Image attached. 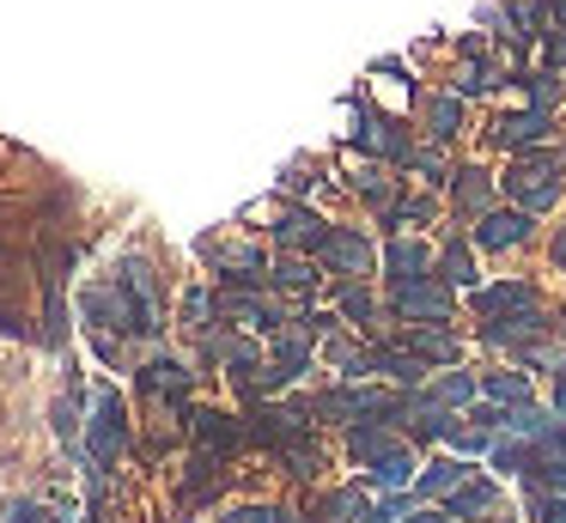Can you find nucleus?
Wrapping results in <instances>:
<instances>
[{"mask_svg":"<svg viewBox=\"0 0 566 523\" xmlns=\"http://www.w3.org/2000/svg\"><path fill=\"white\" fill-rule=\"evenodd\" d=\"M140 389H147L153 401H184L189 396V365L184 359H165V353H159V359L140 365Z\"/></svg>","mask_w":566,"mask_h":523,"instance_id":"nucleus-13","label":"nucleus"},{"mask_svg":"<svg viewBox=\"0 0 566 523\" xmlns=\"http://www.w3.org/2000/svg\"><path fill=\"white\" fill-rule=\"evenodd\" d=\"M311 262H317V255H293V250L274 255V262H269V286H281V292H311V286H317V268H311Z\"/></svg>","mask_w":566,"mask_h":523,"instance_id":"nucleus-23","label":"nucleus"},{"mask_svg":"<svg viewBox=\"0 0 566 523\" xmlns=\"http://www.w3.org/2000/svg\"><path fill=\"white\" fill-rule=\"evenodd\" d=\"M469 469L463 462H427V469L415 474V499H432V493H451V487H463Z\"/></svg>","mask_w":566,"mask_h":523,"instance_id":"nucleus-29","label":"nucleus"},{"mask_svg":"<svg viewBox=\"0 0 566 523\" xmlns=\"http://www.w3.org/2000/svg\"><path fill=\"white\" fill-rule=\"evenodd\" d=\"M371 372H384L390 384H402V389H427L432 384V365L420 359L408 341H390V347H371Z\"/></svg>","mask_w":566,"mask_h":523,"instance_id":"nucleus-10","label":"nucleus"},{"mask_svg":"<svg viewBox=\"0 0 566 523\" xmlns=\"http://www.w3.org/2000/svg\"><path fill=\"white\" fill-rule=\"evenodd\" d=\"M226 523H293V511H281V505H238Z\"/></svg>","mask_w":566,"mask_h":523,"instance_id":"nucleus-38","label":"nucleus"},{"mask_svg":"<svg viewBox=\"0 0 566 523\" xmlns=\"http://www.w3.org/2000/svg\"><path fill=\"white\" fill-rule=\"evenodd\" d=\"M560 335H566V316H560Z\"/></svg>","mask_w":566,"mask_h":523,"instance_id":"nucleus-49","label":"nucleus"},{"mask_svg":"<svg viewBox=\"0 0 566 523\" xmlns=\"http://www.w3.org/2000/svg\"><path fill=\"white\" fill-rule=\"evenodd\" d=\"M481 389H488L493 401H505V408L530 401V377L524 372H488V377H481Z\"/></svg>","mask_w":566,"mask_h":523,"instance_id":"nucleus-32","label":"nucleus"},{"mask_svg":"<svg viewBox=\"0 0 566 523\" xmlns=\"http://www.w3.org/2000/svg\"><path fill=\"white\" fill-rule=\"evenodd\" d=\"M274 243H281V250H317L323 243V219L311 213V207H286L281 219H274Z\"/></svg>","mask_w":566,"mask_h":523,"instance_id":"nucleus-16","label":"nucleus"},{"mask_svg":"<svg viewBox=\"0 0 566 523\" xmlns=\"http://www.w3.org/2000/svg\"><path fill=\"white\" fill-rule=\"evenodd\" d=\"M493 195H500V189H493V177H488V170H481V165H463V170H451V207H457V213H488V207H493Z\"/></svg>","mask_w":566,"mask_h":523,"instance_id":"nucleus-14","label":"nucleus"},{"mask_svg":"<svg viewBox=\"0 0 566 523\" xmlns=\"http://www.w3.org/2000/svg\"><path fill=\"white\" fill-rule=\"evenodd\" d=\"M554 268H566V226H560V238H554Z\"/></svg>","mask_w":566,"mask_h":523,"instance_id":"nucleus-45","label":"nucleus"},{"mask_svg":"<svg viewBox=\"0 0 566 523\" xmlns=\"http://www.w3.org/2000/svg\"><path fill=\"white\" fill-rule=\"evenodd\" d=\"M536 450H542V457H566V420H554V432L542 438Z\"/></svg>","mask_w":566,"mask_h":523,"instance_id":"nucleus-43","label":"nucleus"},{"mask_svg":"<svg viewBox=\"0 0 566 523\" xmlns=\"http://www.w3.org/2000/svg\"><path fill=\"white\" fill-rule=\"evenodd\" d=\"M408 487H415V450L408 444H396L390 457L371 462V493H408Z\"/></svg>","mask_w":566,"mask_h":523,"instance_id":"nucleus-19","label":"nucleus"},{"mask_svg":"<svg viewBox=\"0 0 566 523\" xmlns=\"http://www.w3.org/2000/svg\"><path fill=\"white\" fill-rule=\"evenodd\" d=\"M432 213H439V207H432L427 195H408V201H396L390 213H384V226H427Z\"/></svg>","mask_w":566,"mask_h":523,"instance_id":"nucleus-35","label":"nucleus"},{"mask_svg":"<svg viewBox=\"0 0 566 523\" xmlns=\"http://www.w3.org/2000/svg\"><path fill=\"white\" fill-rule=\"evenodd\" d=\"M359 195H366L378 213H390V207H396V177L378 165V158H371V170H359Z\"/></svg>","mask_w":566,"mask_h":523,"instance_id":"nucleus-31","label":"nucleus"},{"mask_svg":"<svg viewBox=\"0 0 566 523\" xmlns=\"http://www.w3.org/2000/svg\"><path fill=\"white\" fill-rule=\"evenodd\" d=\"M457 134H463V97H457V92L432 97V104H427V140L444 146V140H457Z\"/></svg>","mask_w":566,"mask_h":523,"instance_id":"nucleus-24","label":"nucleus"},{"mask_svg":"<svg viewBox=\"0 0 566 523\" xmlns=\"http://www.w3.org/2000/svg\"><path fill=\"white\" fill-rule=\"evenodd\" d=\"M7 523H50V517H43L31 499H13V505H7Z\"/></svg>","mask_w":566,"mask_h":523,"instance_id":"nucleus-42","label":"nucleus"},{"mask_svg":"<svg viewBox=\"0 0 566 523\" xmlns=\"http://www.w3.org/2000/svg\"><path fill=\"white\" fill-rule=\"evenodd\" d=\"M536 474L554 487V493H566V457H554V462H536Z\"/></svg>","mask_w":566,"mask_h":523,"instance_id":"nucleus-41","label":"nucleus"},{"mask_svg":"<svg viewBox=\"0 0 566 523\" xmlns=\"http://www.w3.org/2000/svg\"><path fill=\"white\" fill-rule=\"evenodd\" d=\"M116 286H123V299H128V328H135V335H159L165 304H159V280H153L147 255H123V262H116Z\"/></svg>","mask_w":566,"mask_h":523,"instance_id":"nucleus-3","label":"nucleus"},{"mask_svg":"<svg viewBox=\"0 0 566 523\" xmlns=\"http://www.w3.org/2000/svg\"><path fill=\"white\" fill-rule=\"evenodd\" d=\"M305 432H311V420L298 408H256V414H250V438H256V444L286 450L293 438H305Z\"/></svg>","mask_w":566,"mask_h":523,"instance_id":"nucleus-11","label":"nucleus"},{"mask_svg":"<svg viewBox=\"0 0 566 523\" xmlns=\"http://www.w3.org/2000/svg\"><path fill=\"white\" fill-rule=\"evenodd\" d=\"M560 372H566V365H560Z\"/></svg>","mask_w":566,"mask_h":523,"instance_id":"nucleus-50","label":"nucleus"},{"mask_svg":"<svg viewBox=\"0 0 566 523\" xmlns=\"http://www.w3.org/2000/svg\"><path fill=\"white\" fill-rule=\"evenodd\" d=\"M469 304H475V316H493V311H512V304H536V286L530 280H500V286H475Z\"/></svg>","mask_w":566,"mask_h":523,"instance_id":"nucleus-21","label":"nucleus"},{"mask_svg":"<svg viewBox=\"0 0 566 523\" xmlns=\"http://www.w3.org/2000/svg\"><path fill=\"white\" fill-rule=\"evenodd\" d=\"M554 140V109H512V116L493 122V146H505V153H530V146Z\"/></svg>","mask_w":566,"mask_h":523,"instance_id":"nucleus-8","label":"nucleus"},{"mask_svg":"<svg viewBox=\"0 0 566 523\" xmlns=\"http://www.w3.org/2000/svg\"><path fill=\"white\" fill-rule=\"evenodd\" d=\"M123 450H128V408H123V396H116L111 384L92 396V426H86V457L98 462V469H116L123 462Z\"/></svg>","mask_w":566,"mask_h":523,"instance_id":"nucleus-2","label":"nucleus"},{"mask_svg":"<svg viewBox=\"0 0 566 523\" xmlns=\"http://www.w3.org/2000/svg\"><path fill=\"white\" fill-rule=\"evenodd\" d=\"M55 523H86V517H80V511H67V517H55Z\"/></svg>","mask_w":566,"mask_h":523,"instance_id":"nucleus-48","label":"nucleus"},{"mask_svg":"<svg viewBox=\"0 0 566 523\" xmlns=\"http://www.w3.org/2000/svg\"><path fill=\"white\" fill-rule=\"evenodd\" d=\"M554 420H566V372H560V384H554Z\"/></svg>","mask_w":566,"mask_h":523,"instance_id":"nucleus-44","label":"nucleus"},{"mask_svg":"<svg viewBox=\"0 0 566 523\" xmlns=\"http://www.w3.org/2000/svg\"><path fill=\"white\" fill-rule=\"evenodd\" d=\"M390 311L402 316V323H451V311H457V286H451V280H439V274L396 280Z\"/></svg>","mask_w":566,"mask_h":523,"instance_id":"nucleus-4","label":"nucleus"},{"mask_svg":"<svg viewBox=\"0 0 566 523\" xmlns=\"http://www.w3.org/2000/svg\"><path fill=\"white\" fill-rule=\"evenodd\" d=\"M354 146L371 158H390V165H408V158H415V140H408L390 116H378V109H366V104H354Z\"/></svg>","mask_w":566,"mask_h":523,"instance_id":"nucleus-7","label":"nucleus"},{"mask_svg":"<svg viewBox=\"0 0 566 523\" xmlns=\"http://www.w3.org/2000/svg\"><path fill=\"white\" fill-rule=\"evenodd\" d=\"M530 219L536 213H524V207H488V213L475 219V243L481 250H517V243H530Z\"/></svg>","mask_w":566,"mask_h":523,"instance_id":"nucleus-9","label":"nucleus"},{"mask_svg":"<svg viewBox=\"0 0 566 523\" xmlns=\"http://www.w3.org/2000/svg\"><path fill=\"white\" fill-rule=\"evenodd\" d=\"M196 420V438H201V450H213V457H232V450H244V426L232 420V414H220V408H196L189 414Z\"/></svg>","mask_w":566,"mask_h":523,"instance_id":"nucleus-12","label":"nucleus"},{"mask_svg":"<svg viewBox=\"0 0 566 523\" xmlns=\"http://www.w3.org/2000/svg\"><path fill=\"white\" fill-rule=\"evenodd\" d=\"M524 85H530V104H536V109H548V104H554V67L524 73Z\"/></svg>","mask_w":566,"mask_h":523,"instance_id":"nucleus-39","label":"nucleus"},{"mask_svg":"<svg viewBox=\"0 0 566 523\" xmlns=\"http://www.w3.org/2000/svg\"><path fill=\"white\" fill-rule=\"evenodd\" d=\"M554 24H560V31H566V0H554Z\"/></svg>","mask_w":566,"mask_h":523,"instance_id":"nucleus-47","label":"nucleus"},{"mask_svg":"<svg viewBox=\"0 0 566 523\" xmlns=\"http://www.w3.org/2000/svg\"><path fill=\"white\" fill-rule=\"evenodd\" d=\"M488 511H500V487L493 481H463L451 487V505H444V517H488Z\"/></svg>","mask_w":566,"mask_h":523,"instance_id":"nucleus-20","label":"nucleus"},{"mask_svg":"<svg viewBox=\"0 0 566 523\" xmlns=\"http://www.w3.org/2000/svg\"><path fill=\"white\" fill-rule=\"evenodd\" d=\"M384 268H390V280H415V274H432V250L415 238V231H396L390 243H384Z\"/></svg>","mask_w":566,"mask_h":523,"instance_id":"nucleus-15","label":"nucleus"},{"mask_svg":"<svg viewBox=\"0 0 566 523\" xmlns=\"http://www.w3.org/2000/svg\"><path fill=\"white\" fill-rule=\"evenodd\" d=\"M402 523H444V517H432V511H408Z\"/></svg>","mask_w":566,"mask_h":523,"instance_id":"nucleus-46","label":"nucleus"},{"mask_svg":"<svg viewBox=\"0 0 566 523\" xmlns=\"http://www.w3.org/2000/svg\"><path fill=\"white\" fill-rule=\"evenodd\" d=\"M347 450H354V462H378V457H390L396 450V432H390V420H359V426H347Z\"/></svg>","mask_w":566,"mask_h":523,"instance_id":"nucleus-18","label":"nucleus"},{"mask_svg":"<svg viewBox=\"0 0 566 523\" xmlns=\"http://www.w3.org/2000/svg\"><path fill=\"white\" fill-rule=\"evenodd\" d=\"M311 255H317L323 268H335L342 280H359V274H371V268L384 262V255L371 250V238H366V231H354V226H329Z\"/></svg>","mask_w":566,"mask_h":523,"instance_id":"nucleus-5","label":"nucleus"},{"mask_svg":"<svg viewBox=\"0 0 566 523\" xmlns=\"http://www.w3.org/2000/svg\"><path fill=\"white\" fill-rule=\"evenodd\" d=\"M335 299H342V316L354 328H366L371 335V316H378V299H371V286L366 280H342V292H335Z\"/></svg>","mask_w":566,"mask_h":523,"instance_id":"nucleus-28","label":"nucleus"},{"mask_svg":"<svg viewBox=\"0 0 566 523\" xmlns=\"http://www.w3.org/2000/svg\"><path fill=\"white\" fill-rule=\"evenodd\" d=\"M427 396L439 401V408H475L481 377H469V372H444V377H432V384H427Z\"/></svg>","mask_w":566,"mask_h":523,"instance_id":"nucleus-25","label":"nucleus"},{"mask_svg":"<svg viewBox=\"0 0 566 523\" xmlns=\"http://www.w3.org/2000/svg\"><path fill=\"white\" fill-rule=\"evenodd\" d=\"M505 432L524 438V444H542V438L554 432V414L536 408V401H517V408H505Z\"/></svg>","mask_w":566,"mask_h":523,"instance_id":"nucleus-26","label":"nucleus"},{"mask_svg":"<svg viewBox=\"0 0 566 523\" xmlns=\"http://www.w3.org/2000/svg\"><path fill=\"white\" fill-rule=\"evenodd\" d=\"M323 359H329L342 377H366V372H371V347H359V341H342L335 328L323 335Z\"/></svg>","mask_w":566,"mask_h":523,"instance_id":"nucleus-27","label":"nucleus"},{"mask_svg":"<svg viewBox=\"0 0 566 523\" xmlns=\"http://www.w3.org/2000/svg\"><path fill=\"white\" fill-rule=\"evenodd\" d=\"M366 517V493L359 487H342V493H329L317 505V523H359Z\"/></svg>","mask_w":566,"mask_h":523,"instance_id":"nucleus-30","label":"nucleus"},{"mask_svg":"<svg viewBox=\"0 0 566 523\" xmlns=\"http://www.w3.org/2000/svg\"><path fill=\"white\" fill-rule=\"evenodd\" d=\"M213 316H220V299H213L208 286H196V292L184 299V323L196 328V335H208V328H213Z\"/></svg>","mask_w":566,"mask_h":523,"instance_id":"nucleus-34","label":"nucleus"},{"mask_svg":"<svg viewBox=\"0 0 566 523\" xmlns=\"http://www.w3.org/2000/svg\"><path fill=\"white\" fill-rule=\"evenodd\" d=\"M536 517L542 523H566V493H554V487H548V493H536Z\"/></svg>","mask_w":566,"mask_h":523,"instance_id":"nucleus-40","label":"nucleus"},{"mask_svg":"<svg viewBox=\"0 0 566 523\" xmlns=\"http://www.w3.org/2000/svg\"><path fill=\"white\" fill-rule=\"evenodd\" d=\"M408 511H415V499L390 493V499H378V505H366V517H359V523H402Z\"/></svg>","mask_w":566,"mask_h":523,"instance_id":"nucleus-37","label":"nucleus"},{"mask_svg":"<svg viewBox=\"0 0 566 523\" xmlns=\"http://www.w3.org/2000/svg\"><path fill=\"white\" fill-rule=\"evenodd\" d=\"M402 341H408V347H415L427 365H432V359H439V365H457V359H463V341H457L444 323H415Z\"/></svg>","mask_w":566,"mask_h":523,"instance_id":"nucleus-17","label":"nucleus"},{"mask_svg":"<svg viewBox=\"0 0 566 523\" xmlns=\"http://www.w3.org/2000/svg\"><path fill=\"white\" fill-rule=\"evenodd\" d=\"M281 457H286V474H298V481H317V469H323V450L311 444V432H305V438H293V444H286Z\"/></svg>","mask_w":566,"mask_h":523,"instance_id":"nucleus-33","label":"nucleus"},{"mask_svg":"<svg viewBox=\"0 0 566 523\" xmlns=\"http://www.w3.org/2000/svg\"><path fill=\"white\" fill-rule=\"evenodd\" d=\"M548 311H542V299L536 304H512V311H493V316H481V341H493V347H536L542 335H548Z\"/></svg>","mask_w":566,"mask_h":523,"instance_id":"nucleus-6","label":"nucleus"},{"mask_svg":"<svg viewBox=\"0 0 566 523\" xmlns=\"http://www.w3.org/2000/svg\"><path fill=\"white\" fill-rule=\"evenodd\" d=\"M439 280H451V286H463V292H475V280H481V268H475V250H469L463 238H444V255H439Z\"/></svg>","mask_w":566,"mask_h":523,"instance_id":"nucleus-22","label":"nucleus"},{"mask_svg":"<svg viewBox=\"0 0 566 523\" xmlns=\"http://www.w3.org/2000/svg\"><path fill=\"white\" fill-rule=\"evenodd\" d=\"M408 170H415L420 182H451V170H444V153H439V146H415Z\"/></svg>","mask_w":566,"mask_h":523,"instance_id":"nucleus-36","label":"nucleus"},{"mask_svg":"<svg viewBox=\"0 0 566 523\" xmlns=\"http://www.w3.org/2000/svg\"><path fill=\"white\" fill-rule=\"evenodd\" d=\"M560 170H566V153H560V146H548V153H512L500 189H505V201H512V207L542 213V207L560 201Z\"/></svg>","mask_w":566,"mask_h":523,"instance_id":"nucleus-1","label":"nucleus"}]
</instances>
